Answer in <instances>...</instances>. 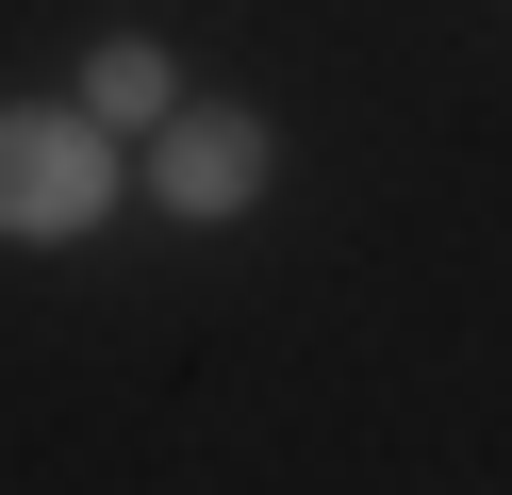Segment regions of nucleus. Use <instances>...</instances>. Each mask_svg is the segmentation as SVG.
<instances>
[{
    "instance_id": "nucleus-2",
    "label": "nucleus",
    "mask_w": 512,
    "mask_h": 495,
    "mask_svg": "<svg viewBox=\"0 0 512 495\" xmlns=\"http://www.w3.org/2000/svg\"><path fill=\"white\" fill-rule=\"evenodd\" d=\"M149 198H166L182 231H232L248 198L281 182V132L248 116V99H166V116H149V165H133Z\"/></svg>"
},
{
    "instance_id": "nucleus-3",
    "label": "nucleus",
    "mask_w": 512,
    "mask_h": 495,
    "mask_svg": "<svg viewBox=\"0 0 512 495\" xmlns=\"http://www.w3.org/2000/svg\"><path fill=\"white\" fill-rule=\"evenodd\" d=\"M166 99H182L166 33H100V50H83V116H100V132H149Z\"/></svg>"
},
{
    "instance_id": "nucleus-1",
    "label": "nucleus",
    "mask_w": 512,
    "mask_h": 495,
    "mask_svg": "<svg viewBox=\"0 0 512 495\" xmlns=\"http://www.w3.org/2000/svg\"><path fill=\"white\" fill-rule=\"evenodd\" d=\"M116 215V132L83 99H0V231L17 248H67Z\"/></svg>"
}]
</instances>
